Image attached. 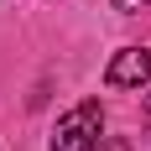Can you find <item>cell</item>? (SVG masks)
<instances>
[{"label":"cell","instance_id":"obj_1","mask_svg":"<svg viewBox=\"0 0 151 151\" xmlns=\"http://www.w3.org/2000/svg\"><path fill=\"white\" fill-rule=\"evenodd\" d=\"M99 130H104V109H99V99H83V104H73V109L58 120L52 151H94Z\"/></svg>","mask_w":151,"mask_h":151},{"label":"cell","instance_id":"obj_4","mask_svg":"<svg viewBox=\"0 0 151 151\" xmlns=\"http://www.w3.org/2000/svg\"><path fill=\"white\" fill-rule=\"evenodd\" d=\"M146 125H151V99H146Z\"/></svg>","mask_w":151,"mask_h":151},{"label":"cell","instance_id":"obj_3","mask_svg":"<svg viewBox=\"0 0 151 151\" xmlns=\"http://www.w3.org/2000/svg\"><path fill=\"white\" fill-rule=\"evenodd\" d=\"M104 151H130V141H125V136H109V141H104Z\"/></svg>","mask_w":151,"mask_h":151},{"label":"cell","instance_id":"obj_2","mask_svg":"<svg viewBox=\"0 0 151 151\" xmlns=\"http://www.w3.org/2000/svg\"><path fill=\"white\" fill-rule=\"evenodd\" d=\"M104 83L109 89H141V83H151V47H125V52H115L104 68Z\"/></svg>","mask_w":151,"mask_h":151}]
</instances>
